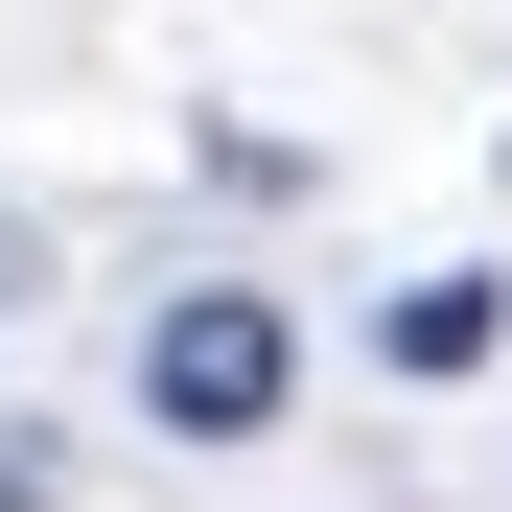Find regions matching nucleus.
Instances as JSON below:
<instances>
[{
    "label": "nucleus",
    "mask_w": 512,
    "mask_h": 512,
    "mask_svg": "<svg viewBox=\"0 0 512 512\" xmlns=\"http://www.w3.org/2000/svg\"><path fill=\"white\" fill-rule=\"evenodd\" d=\"M489 350H512V280H396V303H373V373H396V396H443V373H489Z\"/></svg>",
    "instance_id": "nucleus-2"
},
{
    "label": "nucleus",
    "mask_w": 512,
    "mask_h": 512,
    "mask_svg": "<svg viewBox=\"0 0 512 512\" xmlns=\"http://www.w3.org/2000/svg\"><path fill=\"white\" fill-rule=\"evenodd\" d=\"M70 489V443H47V419H0V512H47Z\"/></svg>",
    "instance_id": "nucleus-3"
},
{
    "label": "nucleus",
    "mask_w": 512,
    "mask_h": 512,
    "mask_svg": "<svg viewBox=\"0 0 512 512\" xmlns=\"http://www.w3.org/2000/svg\"><path fill=\"white\" fill-rule=\"evenodd\" d=\"M280 396H303V326L256 303V280H187V303L140 326V419H163V443H256Z\"/></svg>",
    "instance_id": "nucleus-1"
}]
</instances>
